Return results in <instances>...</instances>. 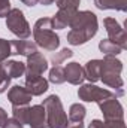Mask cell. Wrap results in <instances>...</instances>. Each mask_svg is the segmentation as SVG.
Here are the masks:
<instances>
[{
    "label": "cell",
    "instance_id": "cell-1",
    "mask_svg": "<svg viewBox=\"0 0 127 128\" xmlns=\"http://www.w3.org/2000/svg\"><path fill=\"white\" fill-rule=\"evenodd\" d=\"M70 32L67 33V42L73 46H79L93 39L97 33V16L91 10H78L70 21Z\"/></svg>",
    "mask_w": 127,
    "mask_h": 128
},
{
    "label": "cell",
    "instance_id": "cell-2",
    "mask_svg": "<svg viewBox=\"0 0 127 128\" xmlns=\"http://www.w3.org/2000/svg\"><path fill=\"white\" fill-rule=\"evenodd\" d=\"M52 28L54 27L51 18H39L33 27L34 43L46 51H55L60 46V37Z\"/></svg>",
    "mask_w": 127,
    "mask_h": 128
},
{
    "label": "cell",
    "instance_id": "cell-3",
    "mask_svg": "<svg viewBox=\"0 0 127 128\" xmlns=\"http://www.w3.org/2000/svg\"><path fill=\"white\" fill-rule=\"evenodd\" d=\"M121 72H123V63L117 60L115 57H105L102 60V70H100V80L108 85L109 88L114 90H123V79H121Z\"/></svg>",
    "mask_w": 127,
    "mask_h": 128
},
{
    "label": "cell",
    "instance_id": "cell-4",
    "mask_svg": "<svg viewBox=\"0 0 127 128\" xmlns=\"http://www.w3.org/2000/svg\"><path fill=\"white\" fill-rule=\"evenodd\" d=\"M46 112V124L48 128H66L67 127V115L63 109L60 97L52 94L46 97L42 103Z\"/></svg>",
    "mask_w": 127,
    "mask_h": 128
},
{
    "label": "cell",
    "instance_id": "cell-5",
    "mask_svg": "<svg viewBox=\"0 0 127 128\" xmlns=\"http://www.w3.org/2000/svg\"><path fill=\"white\" fill-rule=\"evenodd\" d=\"M6 27L18 39H27L32 34V28H30L23 10H20V9L9 10V14L6 15Z\"/></svg>",
    "mask_w": 127,
    "mask_h": 128
},
{
    "label": "cell",
    "instance_id": "cell-6",
    "mask_svg": "<svg viewBox=\"0 0 127 128\" xmlns=\"http://www.w3.org/2000/svg\"><path fill=\"white\" fill-rule=\"evenodd\" d=\"M123 94H124L123 90H120V91H117V92H112V91H109V90L99 88V86L91 85V84L82 85V86L78 90V97H79V100L87 101V103H102V101L106 100V98H111V97H121Z\"/></svg>",
    "mask_w": 127,
    "mask_h": 128
},
{
    "label": "cell",
    "instance_id": "cell-7",
    "mask_svg": "<svg viewBox=\"0 0 127 128\" xmlns=\"http://www.w3.org/2000/svg\"><path fill=\"white\" fill-rule=\"evenodd\" d=\"M103 24H105V28L108 33V37L111 42L117 43L123 51L127 48V34L126 30L118 24V21L115 18H105L103 20Z\"/></svg>",
    "mask_w": 127,
    "mask_h": 128
},
{
    "label": "cell",
    "instance_id": "cell-8",
    "mask_svg": "<svg viewBox=\"0 0 127 128\" xmlns=\"http://www.w3.org/2000/svg\"><path fill=\"white\" fill-rule=\"evenodd\" d=\"M99 107H100V112L103 113L105 121H123V118H124L123 106L120 104L117 97L103 100L102 103H99Z\"/></svg>",
    "mask_w": 127,
    "mask_h": 128
},
{
    "label": "cell",
    "instance_id": "cell-9",
    "mask_svg": "<svg viewBox=\"0 0 127 128\" xmlns=\"http://www.w3.org/2000/svg\"><path fill=\"white\" fill-rule=\"evenodd\" d=\"M48 70V61L40 52H33L27 57L26 63V76H42Z\"/></svg>",
    "mask_w": 127,
    "mask_h": 128
},
{
    "label": "cell",
    "instance_id": "cell-10",
    "mask_svg": "<svg viewBox=\"0 0 127 128\" xmlns=\"http://www.w3.org/2000/svg\"><path fill=\"white\" fill-rule=\"evenodd\" d=\"M27 125L32 128H48L46 124V112L42 104H36L29 107V115H27Z\"/></svg>",
    "mask_w": 127,
    "mask_h": 128
},
{
    "label": "cell",
    "instance_id": "cell-11",
    "mask_svg": "<svg viewBox=\"0 0 127 128\" xmlns=\"http://www.w3.org/2000/svg\"><path fill=\"white\" fill-rule=\"evenodd\" d=\"M32 94L20 85H14L9 92H8V100L11 101L12 106H27L32 101Z\"/></svg>",
    "mask_w": 127,
    "mask_h": 128
},
{
    "label": "cell",
    "instance_id": "cell-12",
    "mask_svg": "<svg viewBox=\"0 0 127 128\" xmlns=\"http://www.w3.org/2000/svg\"><path fill=\"white\" fill-rule=\"evenodd\" d=\"M11 42V55H32L33 52L37 51V45L33 42H27L24 39H15Z\"/></svg>",
    "mask_w": 127,
    "mask_h": 128
},
{
    "label": "cell",
    "instance_id": "cell-13",
    "mask_svg": "<svg viewBox=\"0 0 127 128\" xmlns=\"http://www.w3.org/2000/svg\"><path fill=\"white\" fill-rule=\"evenodd\" d=\"M26 90L32 96H42L48 90V80L42 76H26Z\"/></svg>",
    "mask_w": 127,
    "mask_h": 128
},
{
    "label": "cell",
    "instance_id": "cell-14",
    "mask_svg": "<svg viewBox=\"0 0 127 128\" xmlns=\"http://www.w3.org/2000/svg\"><path fill=\"white\" fill-rule=\"evenodd\" d=\"M64 78L72 85H81L84 82V68L78 63H69L64 67Z\"/></svg>",
    "mask_w": 127,
    "mask_h": 128
},
{
    "label": "cell",
    "instance_id": "cell-15",
    "mask_svg": "<svg viewBox=\"0 0 127 128\" xmlns=\"http://www.w3.org/2000/svg\"><path fill=\"white\" fill-rule=\"evenodd\" d=\"M76 12L78 10H72V9H58V12L51 18L52 20V27L58 28V30L66 28L70 24V21H72V18L75 16Z\"/></svg>",
    "mask_w": 127,
    "mask_h": 128
},
{
    "label": "cell",
    "instance_id": "cell-16",
    "mask_svg": "<svg viewBox=\"0 0 127 128\" xmlns=\"http://www.w3.org/2000/svg\"><path fill=\"white\" fill-rule=\"evenodd\" d=\"M84 68V78L88 79L91 84L100 80V70H102V60H90L85 64Z\"/></svg>",
    "mask_w": 127,
    "mask_h": 128
},
{
    "label": "cell",
    "instance_id": "cell-17",
    "mask_svg": "<svg viewBox=\"0 0 127 128\" xmlns=\"http://www.w3.org/2000/svg\"><path fill=\"white\" fill-rule=\"evenodd\" d=\"M3 67L9 78H21L26 73V63H21V61L8 60V61H5Z\"/></svg>",
    "mask_w": 127,
    "mask_h": 128
},
{
    "label": "cell",
    "instance_id": "cell-18",
    "mask_svg": "<svg viewBox=\"0 0 127 128\" xmlns=\"http://www.w3.org/2000/svg\"><path fill=\"white\" fill-rule=\"evenodd\" d=\"M94 4L102 10L106 9H114L120 12L127 10V0H94Z\"/></svg>",
    "mask_w": 127,
    "mask_h": 128
},
{
    "label": "cell",
    "instance_id": "cell-19",
    "mask_svg": "<svg viewBox=\"0 0 127 128\" xmlns=\"http://www.w3.org/2000/svg\"><path fill=\"white\" fill-rule=\"evenodd\" d=\"M99 49H100L102 54H105V55H108V57H115V55H118V54L123 52V49H121L117 43L111 42L109 39L100 40V42H99Z\"/></svg>",
    "mask_w": 127,
    "mask_h": 128
},
{
    "label": "cell",
    "instance_id": "cell-20",
    "mask_svg": "<svg viewBox=\"0 0 127 128\" xmlns=\"http://www.w3.org/2000/svg\"><path fill=\"white\" fill-rule=\"evenodd\" d=\"M85 118V107L79 103H75L69 109V119L67 122H84Z\"/></svg>",
    "mask_w": 127,
    "mask_h": 128
},
{
    "label": "cell",
    "instance_id": "cell-21",
    "mask_svg": "<svg viewBox=\"0 0 127 128\" xmlns=\"http://www.w3.org/2000/svg\"><path fill=\"white\" fill-rule=\"evenodd\" d=\"M49 82L55 84V85H60L66 82V78H64V68L61 66H54L51 70H49Z\"/></svg>",
    "mask_w": 127,
    "mask_h": 128
},
{
    "label": "cell",
    "instance_id": "cell-22",
    "mask_svg": "<svg viewBox=\"0 0 127 128\" xmlns=\"http://www.w3.org/2000/svg\"><path fill=\"white\" fill-rule=\"evenodd\" d=\"M12 115L14 119H17L20 124H27V115H29V106H12Z\"/></svg>",
    "mask_w": 127,
    "mask_h": 128
},
{
    "label": "cell",
    "instance_id": "cell-23",
    "mask_svg": "<svg viewBox=\"0 0 127 128\" xmlns=\"http://www.w3.org/2000/svg\"><path fill=\"white\" fill-rule=\"evenodd\" d=\"M72 55H73V52H72L70 49L64 48V49H61L60 52H55V55H52V58H51V63L54 64V66H60V64L64 63L67 58H70Z\"/></svg>",
    "mask_w": 127,
    "mask_h": 128
},
{
    "label": "cell",
    "instance_id": "cell-24",
    "mask_svg": "<svg viewBox=\"0 0 127 128\" xmlns=\"http://www.w3.org/2000/svg\"><path fill=\"white\" fill-rule=\"evenodd\" d=\"M11 55V42L6 39H0V63L6 61Z\"/></svg>",
    "mask_w": 127,
    "mask_h": 128
},
{
    "label": "cell",
    "instance_id": "cell-25",
    "mask_svg": "<svg viewBox=\"0 0 127 128\" xmlns=\"http://www.w3.org/2000/svg\"><path fill=\"white\" fill-rule=\"evenodd\" d=\"M81 0H55V4L58 9H72V10H78Z\"/></svg>",
    "mask_w": 127,
    "mask_h": 128
},
{
    "label": "cell",
    "instance_id": "cell-26",
    "mask_svg": "<svg viewBox=\"0 0 127 128\" xmlns=\"http://www.w3.org/2000/svg\"><path fill=\"white\" fill-rule=\"evenodd\" d=\"M9 84H11V78L8 76V73H6V70H5L3 64L0 63V94H2V92H5V91L8 90Z\"/></svg>",
    "mask_w": 127,
    "mask_h": 128
},
{
    "label": "cell",
    "instance_id": "cell-27",
    "mask_svg": "<svg viewBox=\"0 0 127 128\" xmlns=\"http://www.w3.org/2000/svg\"><path fill=\"white\" fill-rule=\"evenodd\" d=\"M11 10V2L9 0H0V18L6 16Z\"/></svg>",
    "mask_w": 127,
    "mask_h": 128
},
{
    "label": "cell",
    "instance_id": "cell-28",
    "mask_svg": "<svg viewBox=\"0 0 127 128\" xmlns=\"http://www.w3.org/2000/svg\"><path fill=\"white\" fill-rule=\"evenodd\" d=\"M103 128H126L124 121H105Z\"/></svg>",
    "mask_w": 127,
    "mask_h": 128
},
{
    "label": "cell",
    "instance_id": "cell-29",
    "mask_svg": "<svg viewBox=\"0 0 127 128\" xmlns=\"http://www.w3.org/2000/svg\"><path fill=\"white\" fill-rule=\"evenodd\" d=\"M2 128H23V124H20L17 119H14V118H12V119H8Z\"/></svg>",
    "mask_w": 127,
    "mask_h": 128
},
{
    "label": "cell",
    "instance_id": "cell-30",
    "mask_svg": "<svg viewBox=\"0 0 127 128\" xmlns=\"http://www.w3.org/2000/svg\"><path fill=\"white\" fill-rule=\"evenodd\" d=\"M9 118H8V113H6V110L3 109V107H0V128L5 125V122L8 121Z\"/></svg>",
    "mask_w": 127,
    "mask_h": 128
},
{
    "label": "cell",
    "instance_id": "cell-31",
    "mask_svg": "<svg viewBox=\"0 0 127 128\" xmlns=\"http://www.w3.org/2000/svg\"><path fill=\"white\" fill-rule=\"evenodd\" d=\"M88 128H103V122H102L100 119H94V121L90 122Z\"/></svg>",
    "mask_w": 127,
    "mask_h": 128
},
{
    "label": "cell",
    "instance_id": "cell-32",
    "mask_svg": "<svg viewBox=\"0 0 127 128\" xmlns=\"http://www.w3.org/2000/svg\"><path fill=\"white\" fill-rule=\"evenodd\" d=\"M66 128H84V122H67Z\"/></svg>",
    "mask_w": 127,
    "mask_h": 128
},
{
    "label": "cell",
    "instance_id": "cell-33",
    "mask_svg": "<svg viewBox=\"0 0 127 128\" xmlns=\"http://www.w3.org/2000/svg\"><path fill=\"white\" fill-rule=\"evenodd\" d=\"M20 2H23L26 6H34V4H37V0H20Z\"/></svg>",
    "mask_w": 127,
    "mask_h": 128
},
{
    "label": "cell",
    "instance_id": "cell-34",
    "mask_svg": "<svg viewBox=\"0 0 127 128\" xmlns=\"http://www.w3.org/2000/svg\"><path fill=\"white\" fill-rule=\"evenodd\" d=\"M37 2H40V4H43V6H48V4H52L55 0H37Z\"/></svg>",
    "mask_w": 127,
    "mask_h": 128
}]
</instances>
